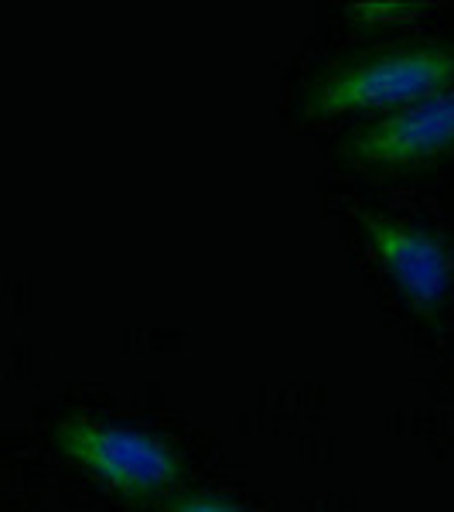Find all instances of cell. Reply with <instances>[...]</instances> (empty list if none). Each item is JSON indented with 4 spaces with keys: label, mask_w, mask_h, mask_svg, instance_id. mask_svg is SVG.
I'll return each mask as SVG.
<instances>
[{
    "label": "cell",
    "mask_w": 454,
    "mask_h": 512,
    "mask_svg": "<svg viewBox=\"0 0 454 512\" xmlns=\"http://www.w3.org/2000/svg\"><path fill=\"white\" fill-rule=\"evenodd\" d=\"M454 151V86L414 106L383 113L345 144V158L369 171H403Z\"/></svg>",
    "instance_id": "obj_3"
},
{
    "label": "cell",
    "mask_w": 454,
    "mask_h": 512,
    "mask_svg": "<svg viewBox=\"0 0 454 512\" xmlns=\"http://www.w3.org/2000/svg\"><path fill=\"white\" fill-rule=\"evenodd\" d=\"M362 229H366L383 267L396 280V287L417 311L431 315L448 301L454 284V256L444 246V239H437L427 229L379 216H362Z\"/></svg>",
    "instance_id": "obj_4"
},
{
    "label": "cell",
    "mask_w": 454,
    "mask_h": 512,
    "mask_svg": "<svg viewBox=\"0 0 454 512\" xmlns=\"http://www.w3.org/2000/svg\"><path fill=\"white\" fill-rule=\"evenodd\" d=\"M164 512H243V509L229 506L222 499H212V495H181Z\"/></svg>",
    "instance_id": "obj_6"
},
{
    "label": "cell",
    "mask_w": 454,
    "mask_h": 512,
    "mask_svg": "<svg viewBox=\"0 0 454 512\" xmlns=\"http://www.w3.org/2000/svg\"><path fill=\"white\" fill-rule=\"evenodd\" d=\"M454 86V48L420 45L328 72L308 99L311 117L393 113Z\"/></svg>",
    "instance_id": "obj_1"
},
{
    "label": "cell",
    "mask_w": 454,
    "mask_h": 512,
    "mask_svg": "<svg viewBox=\"0 0 454 512\" xmlns=\"http://www.w3.org/2000/svg\"><path fill=\"white\" fill-rule=\"evenodd\" d=\"M427 11V4H407V0H366V4H352L349 14L362 24H396V21H414Z\"/></svg>",
    "instance_id": "obj_5"
},
{
    "label": "cell",
    "mask_w": 454,
    "mask_h": 512,
    "mask_svg": "<svg viewBox=\"0 0 454 512\" xmlns=\"http://www.w3.org/2000/svg\"><path fill=\"white\" fill-rule=\"evenodd\" d=\"M55 444L65 458L123 495H158L181 478V458L175 448L134 427L69 417L55 427Z\"/></svg>",
    "instance_id": "obj_2"
}]
</instances>
